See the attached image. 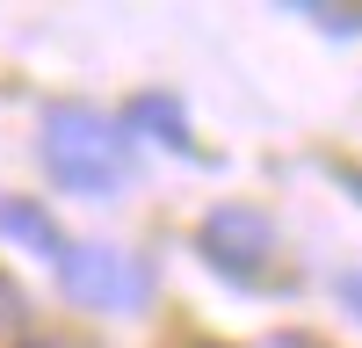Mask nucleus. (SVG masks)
Returning a JSON list of instances; mask_svg holds the SVG:
<instances>
[{"label":"nucleus","instance_id":"f257e3e1","mask_svg":"<svg viewBox=\"0 0 362 348\" xmlns=\"http://www.w3.org/2000/svg\"><path fill=\"white\" fill-rule=\"evenodd\" d=\"M44 167H51V182L58 189H73V196H116L131 182V160H124V131L109 124L102 109H87V102H58L44 116Z\"/></svg>","mask_w":362,"mask_h":348},{"label":"nucleus","instance_id":"f03ea898","mask_svg":"<svg viewBox=\"0 0 362 348\" xmlns=\"http://www.w3.org/2000/svg\"><path fill=\"white\" fill-rule=\"evenodd\" d=\"M58 283H66V298L95 305V312H138V305H145V290H153V276H145V261H138V254L102 247V240H87V247H66V254H58Z\"/></svg>","mask_w":362,"mask_h":348},{"label":"nucleus","instance_id":"7ed1b4c3","mask_svg":"<svg viewBox=\"0 0 362 348\" xmlns=\"http://www.w3.org/2000/svg\"><path fill=\"white\" fill-rule=\"evenodd\" d=\"M203 254H210L218 276L254 290L261 269H268V254H276V225H268V211H254V203H225V211L203 218Z\"/></svg>","mask_w":362,"mask_h":348},{"label":"nucleus","instance_id":"20e7f679","mask_svg":"<svg viewBox=\"0 0 362 348\" xmlns=\"http://www.w3.org/2000/svg\"><path fill=\"white\" fill-rule=\"evenodd\" d=\"M0 240H22V247H37L44 261L66 254V232L51 225V211H37L29 196H0Z\"/></svg>","mask_w":362,"mask_h":348},{"label":"nucleus","instance_id":"39448f33","mask_svg":"<svg viewBox=\"0 0 362 348\" xmlns=\"http://www.w3.org/2000/svg\"><path fill=\"white\" fill-rule=\"evenodd\" d=\"M116 131H153L160 145H174V153H196L174 95H131V102H124V124H116Z\"/></svg>","mask_w":362,"mask_h":348},{"label":"nucleus","instance_id":"423d86ee","mask_svg":"<svg viewBox=\"0 0 362 348\" xmlns=\"http://www.w3.org/2000/svg\"><path fill=\"white\" fill-rule=\"evenodd\" d=\"M312 15H319L326 29H341V37H355V29H362V8H341V15H334V8H312Z\"/></svg>","mask_w":362,"mask_h":348},{"label":"nucleus","instance_id":"0eeeda50","mask_svg":"<svg viewBox=\"0 0 362 348\" xmlns=\"http://www.w3.org/2000/svg\"><path fill=\"white\" fill-rule=\"evenodd\" d=\"M334 298H341V305H348V312H355V319H362V269H348V276H341V283H334Z\"/></svg>","mask_w":362,"mask_h":348},{"label":"nucleus","instance_id":"6e6552de","mask_svg":"<svg viewBox=\"0 0 362 348\" xmlns=\"http://www.w3.org/2000/svg\"><path fill=\"white\" fill-rule=\"evenodd\" d=\"M15 312H22V298H15V283H8V276H0V327H8V319H15Z\"/></svg>","mask_w":362,"mask_h":348},{"label":"nucleus","instance_id":"1a4fd4ad","mask_svg":"<svg viewBox=\"0 0 362 348\" xmlns=\"http://www.w3.org/2000/svg\"><path fill=\"white\" fill-rule=\"evenodd\" d=\"M276 348H319V341H312V334H283Z\"/></svg>","mask_w":362,"mask_h":348},{"label":"nucleus","instance_id":"9d476101","mask_svg":"<svg viewBox=\"0 0 362 348\" xmlns=\"http://www.w3.org/2000/svg\"><path fill=\"white\" fill-rule=\"evenodd\" d=\"M22 348H51V341H22Z\"/></svg>","mask_w":362,"mask_h":348},{"label":"nucleus","instance_id":"9b49d317","mask_svg":"<svg viewBox=\"0 0 362 348\" xmlns=\"http://www.w3.org/2000/svg\"><path fill=\"white\" fill-rule=\"evenodd\" d=\"M203 348H225V341H203Z\"/></svg>","mask_w":362,"mask_h":348}]
</instances>
